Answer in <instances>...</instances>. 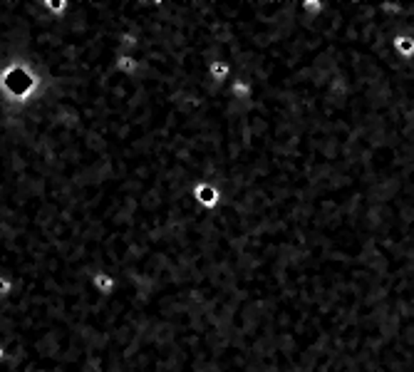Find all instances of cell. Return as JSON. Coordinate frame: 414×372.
I'll return each mask as SVG.
<instances>
[{
    "label": "cell",
    "instance_id": "5b68a950",
    "mask_svg": "<svg viewBox=\"0 0 414 372\" xmlns=\"http://www.w3.org/2000/svg\"><path fill=\"white\" fill-rule=\"evenodd\" d=\"M392 48L402 60H414V35H409V32H397Z\"/></svg>",
    "mask_w": 414,
    "mask_h": 372
},
{
    "label": "cell",
    "instance_id": "8992f818",
    "mask_svg": "<svg viewBox=\"0 0 414 372\" xmlns=\"http://www.w3.org/2000/svg\"><path fill=\"white\" fill-rule=\"evenodd\" d=\"M43 8L50 12V15H52V18L60 20L62 15H65V12L70 10V3H68V0H45Z\"/></svg>",
    "mask_w": 414,
    "mask_h": 372
},
{
    "label": "cell",
    "instance_id": "3957f363",
    "mask_svg": "<svg viewBox=\"0 0 414 372\" xmlns=\"http://www.w3.org/2000/svg\"><path fill=\"white\" fill-rule=\"evenodd\" d=\"M231 72H234V65H231L229 60H211L209 68H206L209 80L216 82V85H223V82L231 77Z\"/></svg>",
    "mask_w": 414,
    "mask_h": 372
},
{
    "label": "cell",
    "instance_id": "52a82bcc",
    "mask_svg": "<svg viewBox=\"0 0 414 372\" xmlns=\"http://www.w3.org/2000/svg\"><path fill=\"white\" fill-rule=\"evenodd\" d=\"M12 291H15V280H12L10 276H0V300L10 298Z\"/></svg>",
    "mask_w": 414,
    "mask_h": 372
},
{
    "label": "cell",
    "instance_id": "7a4b0ae2",
    "mask_svg": "<svg viewBox=\"0 0 414 372\" xmlns=\"http://www.w3.org/2000/svg\"><path fill=\"white\" fill-rule=\"evenodd\" d=\"M139 68H142V62L136 60V55L117 52V57H114V70H117L119 74H124V77H136Z\"/></svg>",
    "mask_w": 414,
    "mask_h": 372
},
{
    "label": "cell",
    "instance_id": "ba28073f",
    "mask_svg": "<svg viewBox=\"0 0 414 372\" xmlns=\"http://www.w3.org/2000/svg\"><path fill=\"white\" fill-rule=\"evenodd\" d=\"M8 360V355H6V345H3V342H0V365H3V362H6Z\"/></svg>",
    "mask_w": 414,
    "mask_h": 372
},
{
    "label": "cell",
    "instance_id": "277c9868",
    "mask_svg": "<svg viewBox=\"0 0 414 372\" xmlns=\"http://www.w3.org/2000/svg\"><path fill=\"white\" fill-rule=\"evenodd\" d=\"M92 288L94 291L99 293V296H105V298H110L112 293L117 291V278L114 276H110L107 271H97V273H92Z\"/></svg>",
    "mask_w": 414,
    "mask_h": 372
},
{
    "label": "cell",
    "instance_id": "6da1fadb",
    "mask_svg": "<svg viewBox=\"0 0 414 372\" xmlns=\"http://www.w3.org/2000/svg\"><path fill=\"white\" fill-rule=\"evenodd\" d=\"M192 196L204 211H216L223 201V192L214 181H196L192 189Z\"/></svg>",
    "mask_w": 414,
    "mask_h": 372
}]
</instances>
